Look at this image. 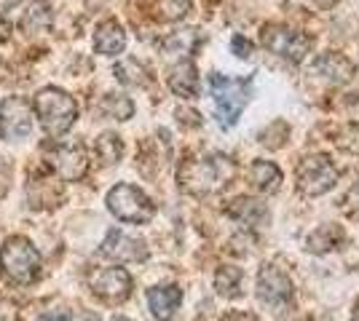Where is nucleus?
Listing matches in <instances>:
<instances>
[{
  "instance_id": "1",
  "label": "nucleus",
  "mask_w": 359,
  "mask_h": 321,
  "mask_svg": "<svg viewBox=\"0 0 359 321\" xmlns=\"http://www.w3.org/2000/svg\"><path fill=\"white\" fill-rule=\"evenodd\" d=\"M236 177V164L223 153L191 155L177 169V183L191 196H210Z\"/></svg>"
},
{
  "instance_id": "2",
  "label": "nucleus",
  "mask_w": 359,
  "mask_h": 321,
  "mask_svg": "<svg viewBox=\"0 0 359 321\" xmlns=\"http://www.w3.org/2000/svg\"><path fill=\"white\" fill-rule=\"evenodd\" d=\"M252 76L247 78H228V76H210V89L212 99H215V110H217V121L220 126L231 129L233 123L239 121L241 110L247 105L250 94H252Z\"/></svg>"
},
{
  "instance_id": "3",
  "label": "nucleus",
  "mask_w": 359,
  "mask_h": 321,
  "mask_svg": "<svg viewBox=\"0 0 359 321\" xmlns=\"http://www.w3.org/2000/svg\"><path fill=\"white\" fill-rule=\"evenodd\" d=\"M35 110L41 126L48 137H62L65 131H70V126L78 118V105L67 92H62L57 86H46L35 97Z\"/></svg>"
},
{
  "instance_id": "4",
  "label": "nucleus",
  "mask_w": 359,
  "mask_h": 321,
  "mask_svg": "<svg viewBox=\"0 0 359 321\" xmlns=\"http://www.w3.org/2000/svg\"><path fill=\"white\" fill-rule=\"evenodd\" d=\"M0 268L16 284H32L41 276V252L22 236H11L0 246Z\"/></svg>"
},
{
  "instance_id": "5",
  "label": "nucleus",
  "mask_w": 359,
  "mask_h": 321,
  "mask_svg": "<svg viewBox=\"0 0 359 321\" xmlns=\"http://www.w3.org/2000/svg\"><path fill=\"white\" fill-rule=\"evenodd\" d=\"M107 209L118 217L121 222H132V225H145L153 220L156 206L153 201L135 185L121 183L107 193Z\"/></svg>"
},
{
  "instance_id": "6",
  "label": "nucleus",
  "mask_w": 359,
  "mask_h": 321,
  "mask_svg": "<svg viewBox=\"0 0 359 321\" xmlns=\"http://www.w3.org/2000/svg\"><path fill=\"white\" fill-rule=\"evenodd\" d=\"M260 43L273 51L276 57L292 62V64H300L306 59V54L311 51V38L306 32H298L287 24H266L263 32H260Z\"/></svg>"
},
{
  "instance_id": "7",
  "label": "nucleus",
  "mask_w": 359,
  "mask_h": 321,
  "mask_svg": "<svg viewBox=\"0 0 359 321\" xmlns=\"http://www.w3.org/2000/svg\"><path fill=\"white\" fill-rule=\"evenodd\" d=\"M298 190L309 199H316V196H325L332 185L338 183V169L330 161V155H309L298 164Z\"/></svg>"
},
{
  "instance_id": "8",
  "label": "nucleus",
  "mask_w": 359,
  "mask_h": 321,
  "mask_svg": "<svg viewBox=\"0 0 359 321\" xmlns=\"http://www.w3.org/2000/svg\"><path fill=\"white\" fill-rule=\"evenodd\" d=\"M257 300L263 306H269L271 311H285L292 300V281L273 262L263 265L257 273Z\"/></svg>"
},
{
  "instance_id": "9",
  "label": "nucleus",
  "mask_w": 359,
  "mask_h": 321,
  "mask_svg": "<svg viewBox=\"0 0 359 321\" xmlns=\"http://www.w3.org/2000/svg\"><path fill=\"white\" fill-rule=\"evenodd\" d=\"M89 287L102 303L118 306L132 294V276L123 268H97L89 273Z\"/></svg>"
},
{
  "instance_id": "10",
  "label": "nucleus",
  "mask_w": 359,
  "mask_h": 321,
  "mask_svg": "<svg viewBox=\"0 0 359 321\" xmlns=\"http://www.w3.org/2000/svg\"><path fill=\"white\" fill-rule=\"evenodd\" d=\"M32 131V110L25 97H6L0 102V137L16 142L30 137Z\"/></svg>"
},
{
  "instance_id": "11",
  "label": "nucleus",
  "mask_w": 359,
  "mask_h": 321,
  "mask_svg": "<svg viewBox=\"0 0 359 321\" xmlns=\"http://www.w3.org/2000/svg\"><path fill=\"white\" fill-rule=\"evenodd\" d=\"M51 166L57 169L62 180L67 183H78L81 177H86L89 171V153L81 142H70V145H57L51 150Z\"/></svg>"
},
{
  "instance_id": "12",
  "label": "nucleus",
  "mask_w": 359,
  "mask_h": 321,
  "mask_svg": "<svg viewBox=\"0 0 359 321\" xmlns=\"http://www.w3.org/2000/svg\"><path fill=\"white\" fill-rule=\"evenodd\" d=\"M102 255L118 262H145L148 260V246L142 238H135L123 230L113 228L107 230L105 241H102Z\"/></svg>"
},
{
  "instance_id": "13",
  "label": "nucleus",
  "mask_w": 359,
  "mask_h": 321,
  "mask_svg": "<svg viewBox=\"0 0 359 321\" xmlns=\"http://www.w3.org/2000/svg\"><path fill=\"white\" fill-rule=\"evenodd\" d=\"M311 70H314L316 76H325L330 83H348L354 73H357V67H354V62L344 57V54H338V51H327V54H319L311 64Z\"/></svg>"
},
{
  "instance_id": "14",
  "label": "nucleus",
  "mask_w": 359,
  "mask_h": 321,
  "mask_svg": "<svg viewBox=\"0 0 359 321\" xmlns=\"http://www.w3.org/2000/svg\"><path fill=\"white\" fill-rule=\"evenodd\" d=\"M180 303H182V292L175 284H166V287H153L148 290V306L150 313L158 321H172L177 313Z\"/></svg>"
},
{
  "instance_id": "15",
  "label": "nucleus",
  "mask_w": 359,
  "mask_h": 321,
  "mask_svg": "<svg viewBox=\"0 0 359 321\" xmlns=\"http://www.w3.org/2000/svg\"><path fill=\"white\" fill-rule=\"evenodd\" d=\"M225 212H228V217H233L236 222H244L247 228H260V225H266V222L271 220L269 206L260 204V201H255V199L231 201Z\"/></svg>"
},
{
  "instance_id": "16",
  "label": "nucleus",
  "mask_w": 359,
  "mask_h": 321,
  "mask_svg": "<svg viewBox=\"0 0 359 321\" xmlns=\"http://www.w3.org/2000/svg\"><path fill=\"white\" fill-rule=\"evenodd\" d=\"M169 89L182 97V99H194L198 94V70L191 59H182L177 62L172 70H169Z\"/></svg>"
},
{
  "instance_id": "17",
  "label": "nucleus",
  "mask_w": 359,
  "mask_h": 321,
  "mask_svg": "<svg viewBox=\"0 0 359 321\" xmlns=\"http://www.w3.org/2000/svg\"><path fill=\"white\" fill-rule=\"evenodd\" d=\"M123 48H126V32H123V27L116 19L102 22L97 27V32H94V51L105 54V57H116Z\"/></svg>"
},
{
  "instance_id": "18",
  "label": "nucleus",
  "mask_w": 359,
  "mask_h": 321,
  "mask_svg": "<svg viewBox=\"0 0 359 321\" xmlns=\"http://www.w3.org/2000/svg\"><path fill=\"white\" fill-rule=\"evenodd\" d=\"M250 183L255 185V190L271 196L282 185V171H279L276 164H271V161H255L252 166H250Z\"/></svg>"
},
{
  "instance_id": "19",
  "label": "nucleus",
  "mask_w": 359,
  "mask_h": 321,
  "mask_svg": "<svg viewBox=\"0 0 359 321\" xmlns=\"http://www.w3.org/2000/svg\"><path fill=\"white\" fill-rule=\"evenodd\" d=\"M346 241V233L341 225H322L316 228L309 238H306V249L314 252V255H325V252H332Z\"/></svg>"
},
{
  "instance_id": "20",
  "label": "nucleus",
  "mask_w": 359,
  "mask_h": 321,
  "mask_svg": "<svg viewBox=\"0 0 359 321\" xmlns=\"http://www.w3.org/2000/svg\"><path fill=\"white\" fill-rule=\"evenodd\" d=\"M215 290H217V294L228 297V300L241 297L244 294V271L236 268V265H223L215 273Z\"/></svg>"
},
{
  "instance_id": "21",
  "label": "nucleus",
  "mask_w": 359,
  "mask_h": 321,
  "mask_svg": "<svg viewBox=\"0 0 359 321\" xmlns=\"http://www.w3.org/2000/svg\"><path fill=\"white\" fill-rule=\"evenodd\" d=\"M113 73H116V78H118L123 86H148V80H150L148 70L137 59L118 62V64L113 67Z\"/></svg>"
},
{
  "instance_id": "22",
  "label": "nucleus",
  "mask_w": 359,
  "mask_h": 321,
  "mask_svg": "<svg viewBox=\"0 0 359 321\" xmlns=\"http://www.w3.org/2000/svg\"><path fill=\"white\" fill-rule=\"evenodd\" d=\"M51 24V6L46 0H35L30 6V11H25L22 16V27L27 32H43Z\"/></svg>"
},
{
  "instance_id": "23",
  "label": "nucleus",
  "mask_w": 359,
  "mask_h": 321,
  "mask_svg": "<svg viewBox=\"0 0 359 321\" xmlns=\"http://www.w3.org/2000/svg\"><path fill=\"white\" fill-rule=\"evenodd\" d=\"M97 155H100V161L107 164V166L118 164L121 155H123V142H121L118 134H113V131L100 134V139H97Z\"/></svg>"
},
{
  "instance_id": "24",
  "label": "nucleus",
  "mask_w": 359,
  "mask_h": 321,
  "mask_svg": "<svg viewBox=\"0 0 359 321\" xmlns=\"http://www.w3.org/2000/svg\"><path fill=\"white\" fill-rule=\"evenodd\" d=\"M102 110L116 121H129L135 115V102L129 97H123V94H107L102 99Z\"/></svg>"
},
{
  "instance_id": "25",
  "label": "nucleus",
  "mask_w": 359,
  "mask_h": 321,
  "mask_svg": "<svg viewBox=\"0 0 359 321\" xmlns=\"http://www.w3.org/2000/svg\"><path fill=\"white\" fill-rule=\"evenodd\" d=\"M338 145H341L344 150L359 153V123H354V126H346L344 131L338 134Z\"/></svg>"
},
{
  "instance_id": "26",
  "label": "nucleus",
  "mask_w": 359,
  "mask_h": 321,
  "mask_svg": "<svg viewBox=\"0 0 359 321\" xmlns=\"http://www.w3.org/2000/svg\"><path fill=\"white\" fill-rule=\"evenodd\" d=\"M346 212L351 220H359V183L348 190V196H346Z\"/></svg>"
},
{
  "instance_id": "27",
  "label": "nucleus",
  "mask_w": 359,
  "mask_h": 321,
  "mask_svg": "<svg viewBox=\"0 0 359 321\" xmlns=\"http://www.w3.org/2000/svg\"><path fill=\"white\" fill-rule=\"evenodd\" d=\"M233 51H236V57H241V59H247V57L252 54V43H250L247 38H241V35H236V38H233Z\"/></svg>"
},
{
  "instance_id": "28",
  "label": "nucleus",
  "mask_w": 359,
  "mask_h": 321,
  "mask_svg": "<svg viewBox=\"0 0 359 321\" xmlns=\"http://www.w3.org/2000/svg\"><path fill=\"white\" fill-rule=\"evenodd\" d=\"M38 321H70V313L67 311H48Z\"/></svg>"
},
{
  "instance_id": "29",
  "label": "nucleus",
  "mask_w": 359,
  "mask_h": 321,
  "mask_svg": "<svg viewBox=\"0 0 359 321\" xmlns=\"http://www.w3.org/2000/svg\"><path fill=\"white\" fill-rule=\"evenodd\" d=\"M22 3H25V0H0V14H8V11L22 8Z\"/></svg>"
},
{
  "instance_id": "30",
  "label": "nucleus",
  "mask_w": 359,
  "mask_h": 321,
  "mask_svg": "<svg viewBox=\"0 0 359 321\" xmlns=\"http://www.w3.org/2000/svg\"><path fill=\"white\" fill-rule=\"evenodd\" d=\"M8 24H6V19H3V16H0V43H6V41H8Z\"/></svg>"
},
{
  "instance_id": "31",
  "label": "nucleus",
  "mask_w": 359,
  "mask_h": 321,
  "mask_svg": "<svg viewBox=\"0 0 359 321\" xmlns=\"http://www.w3.org/2000/svg\"><path fill=\"white\" fill-rule=\"evenodd\" d=\"M316 6H319V8H332V6H335V3H341V0H314Z\"/></svg>"
},
{
  "instance_id": "32",
  "label": "nucleus",
  "mask_w": 359,
  "mask_h": 321,
  "mask_svg": "<svg viewBox=\"0 0 359 321\" xmlns=\"http://www.w3.org/2000/svg\"><path fill=\"white\" fill-rule=\"evenodd\" d=\"M81 321H100V319H97L94 313H86V316H83V319H81Z\"/></svg>"
},
{
  "instance_id": "33",
  "label": "nucleus",
  "mask_w": 359,
  "mask_h": 321,
  "mask_svg": "<svg viewBox=\"0 0 359 321\" xmlns=\"http://www.w3.org/2000/svg\"><path fill=\"white\" fill-rule=\"evenodd\" d=\"M351 321H359V308H357V313H354V319H351Z\"/></svg>"
},
{
  "instance_id": "34",
  "label": "nucleus",
  "mask_w": 359,
  "mask_h": 321,
  "mask_svg": "<svg viewBox=\"0 0 359 321\" xmlns=\"http://www.w3.org/2000/svg\"><path fill=\"white\" fill-rule=\"evenodd\" d=\"M0 321H6V319H3V316H0Z\"/></svg>"
}]
</instances>
